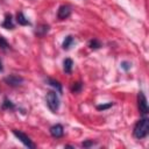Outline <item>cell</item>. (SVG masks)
<instances>
[{
  "label": "cell",
  "instance_id": "obj_1",
  "mask_svg": "<svg viewBox=\"0 0 149 149\" xmlns=\"http://www.w3.org/2000/svg\"><path fill=\"white\" fill-rule=\"evenodd\" d=\"M149 133V119L147 118H142L140 119L135 126H134V130H133V134L136 139L141 140V139H144L147 137Z\"/></svg>",
  "mask_w": 149,
  "mask_h": 149
},
{
  "label": "cell",
  "instance_id": "obj_2",
  "mask_svg": "<svg viewBox=\"0 0 149 149\" xmlns=\"http://www.w3.org/2000/svg\"><path fill=\"white\" fill-rule=\"evenodd\" d=\"M47 105L51 112H57L59 108V98L55 91H50L47 93Z\"/></svg>",
  "mask_w": 149,
  "mask_h": 149
},
{
  "label": "cell",
  "instance_id": "obj_3",
  "mask_svg": "<svg viewBox=\"0 0 149 149\" xmlns=\"http://www.w3.org/2000/svg\"><path fill=\"white\" fill-rule=\"evenodd\" d=\"M137 107H139V111H140V113L142 115L148 114L149 107H148L147 98H146V95H144V93L142 91H140L139 94H137Z\"/></svg>",
  "mask_w": 149,
  "mask_h": 149
},
{
  "label": "cell",
  "instance_id": "obj_4",
  "mask_svg": "<svg viewBox=\"0 0 149 149\" xmlns=\"http://www.w3.org/2000/svg\"><path fill=\"white\" fill-rule=\"evenodd\" d=\"M13 134L26 146V147H28V148H35V144L31 142V140L29 139V136L28 135H26L23 132H21V130H17V129H13Z\"/></svg>",
  "mask_w": 149,
  "mask_h": 149
},
{
  "label": "cell",
  "instance_id": "obj_5",
  "mask_svg": "<svg viewBox=\"0 0 149 149\" xmlns=\"http://www.w3.org/2000/svg\"><path fill=\"white\" fill-rule=\"evenodd\" d=\"M3 81L12 87H16L23 83V78L21 76H17V74H9V76L3 78Z\"/></svg>",
  "mask_w": 149,
  "mask_h": 149
},
{
  "label": "cell",
  "instance_id": "obj_6",
  "mask_svg": "<svg viewBox=\"0 0 149 149\" xmlns=\"http://www.w3.org/2000/svg\"><path fill=\"white\" fill-rule=\"evenodd\" d=\"M70 15H71V7H70V6H68V5H62V6L58 8V12H57V17H58V20H65V19H68Z\"/></svg>",
  "mask_w": 149,
  "mask_h": 149
},
{
  "label": "cell",
  "instance_id": "obj_7",
  "mask_svg": "<svg viewBox=\"0 0 149 149\" xmlns=\"http://www.w3.org/2000/svg\"><path fill=\"white\" fill-rule=\"evenodd\" d=\"M50 134L52 137L55 139H59L64 135V128L62 125L57 123V125H54L52 127H50Z\"/></svg>",
  "mask_w": 149,
  "mask_h": 149
},
{
  "label": "cell",
  "instance_id": "obj_8",
  "mask_svg": "<svg viewBox=\"0 0 149 149\" xmlns=\"http://www.w3.org/2000/svg\"><path fill=\"white\" fill-rule=\"evenodd\" d=\"M1 26L5 29H14V22H13V17L10 14H6L3 22L1 23Z\"/></svg>",
  "mask_w": 149,
  "mask_h": 149
},
{
  "label": "cell",
  "instance_id": "obj_9",
  "mask_svg": "<svg viewBox=\"0 0 149 149\" xmlns=\"http://www.w3.org/2000/svg\"><path fill=\"white\" fill-rule=\"evenodd\" d=\"M16 22L20 24V26H30V22L29 20L24 16V14L22 12H19L16 14Z\"/></svg>",
  "mask_w": 149,
  "mask_h": 149
},
{
  "label": "cell",
  "instance_id": "obj_10",
  "mask_svg": "<svg viewBox=\"0 0 149 149\" xmlns=\"http://www.w3.org/2000/svg\"><path fill=\"white\" fill-rule=\"evenodd\" d=\"M48 31H49V26L42 23V24H38V26H37V28H36V30H35V34H36L37 36H44Z\"/></svg>",
  "mask_w": 149,
  "mask_h": 149
},
{
  "label": "cell",
  "instance_id": "obj_11",
  "mask_svg": "<svg viewBox=\"0 0 149 149\" xmlns=\"http://www.w3.org/2000/svg\"><path fill=\"white\" fill-rule=\"evenodd\" d=\"M72 66H73V62L71 58H65L63 62V70L65 73H71L72 71Z\"/></svg>",
  "mask_w": 149,
  "mask_h": 149
},
{
  "label": "cell",
  "instance_id": "obj_12",
  "mask_svg": "<svg viewBox=\"0 0 149 149\" xmlns=\"http://www.w3.org/2000/svg\"><path fill=\"white\" fill-rule=\"evenodd\" d=\"M73 42H74V38H73V36H71V35H68V36L64 38V41H63V44H62L63 49H64V50H68V49H70V47L73 44Z\"/></svg>",
  "mask_w": 149,
  "mask_h": 149
},
{
  "label": "cell",
  "instance_id": "obj_13",
  "mask_svg": "<svg viewBox=\"0 0 149 149\" xmlns=\"http://www.w3.org/2000/svg\"><path fill=\"white\" fill-rule=\"evenodd\" d=\"M47 83H48L49 85H51L52 87H55L59 93H62V85H61L59 81H57V80H55V79H52V78H48V79H47Z\"/></svg>",
  "mask_w": 149,
  "mask_h": 149
},
{
  "label": "cell",
  "instance_id": "obj_14",
  "mask_svg": "<svg viewBox=\"0 0 149 149\" xmlns=\"http://www.w3.org/2000/svg\"><path fill=\"white\" fill-rule=\"evenodd\" d=\"M81 88H83V84L80 81H76L71 85V92L72 93H79L81 91Z\"/></svg>",
  "mask_w": 149,
  "mask_h": 149
},
{
  "label": "cell",
  "instance_id": "obj_15",
  "mask_svg": "<svg viewBox=\"0 0 149 149\" xmlns=\"http://www.w3.org/2000/svg\"><path fill=\"white\" fill-rule=\"evenodd\" d=\"M14 107H15L14 104H13L9 99H7V98L3 99V102H2V105H1V108H2V109H13Z\"/></svg>",
  "mask_w": 149,
  "mask_h": 149
},
{
  "label": "cell",
  "instance_id": "obj_16",
  "mask_svg": "<svg viewBox=\"0 0 149 149\" xmlns=\"http://www.w3.org/2000/svg\"><path fill=\"white\" fill-rule=\"evenodd\" d=\"M88 47L91 48V49H99L100 47H101V42L99 41V40H97V38H93V40H91L90 42H88Z\"/></svg>",
  "mask_w": 149,
  "mask_h": 149
},
{
  "label": "cell",
  "instance_id": "obj_17",
  "mask_svg": "<svg viewBox=\"0 0 149 149\" xmlns=\"http://www.w3.org/2000/svg\"><path fill=\"white\" fill-rule=\"evenodd\" d=\"M9 48H10L9 43L6 41V38H5L3 36H1V35H0V49L5 51V50H8Z\"/></svg>",
  "mask_w": 149,
  "mask_h": 149
},
{
  "label": "cell",
  "instance_id": "obj_18",
  "mask_svg": "<svg viewBox=\"0 0 149 149\" xmlns=\"http://www.w3.org/2000/svg\"><path fill=\"white\" fill-rule=\"evenodd\" d=\"M113 106V102H108V104H102V105H98L97 106V109L98 111H105V109H108L109 107Z\"/></svg>",
  "mask_w": 149,
  "mask_h": 149
},
{
  "label": "cell",
  "instance_id": "obj_19",
  "mask_svg": "<svg viewBox=\"0 0 149 149\" xmlns=\"http://www.w3.org/2000/svg\"><path fill=\"white\" fill-rule=\"evenodd\" d=\"M95 144V142L94 141H91V140H86V141H84L83 143H81V146L84 147V148H90V147H92V146H94Z\"/></svg>",
  "mask_w": 149,
  "mask_h": 149
},
{
  "label": "cell",
  "instance_id": "obj_20",
  "mask_svg": "<svg viewBox=\"0 0 149 149\" xmlns=\"http://www.w3.org/2000/svg\"><path fill=\"white\" fill-rule=\"evenodd\" d=\"M120 65H121V68H122L125 71H128V70L130 69V66H132V64H130L129 62H122Z\"/></svg>",
  "mask_w": 149,
  "mask_h": 149
},
{
  "label": "cell",
  "instance_id": "obj_21",
  "mask_svg": "<svg viewBox=\"0 0 149 149\" xmlns=\"http://www.w3.org/2000/svg\"><path fill=\"white\" fill-rule=\"evenodd\" d=\"M2 70H3V68H2V63H1V61H0V72H2Z\"/></svg>",
  "mask_w": 149,
  "mask_h": 149
}]
</instances>
